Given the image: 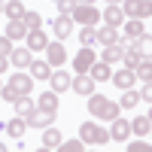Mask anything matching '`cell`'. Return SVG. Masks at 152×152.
Segmentation results:
<instances>
[{"label":"cell","instance_id":"cell-5","mask_svg":"<svg viewBox=\"0 0 152 152\" xmlns=\"http://www.w3.org/2000/svg\"><path fill=\"white\" fill-rule=\"evenodd\" d=\"M31 61H34V52H31L28 46H15V49L9 52V64L15 67V70H28Z\"/></svg>","mask_w":152,"mask_h":152},{"label":"cell","instance_id":"cell-23","mask_svg":"<svg viewBox=\"0 0 152 152\" xmlns=\"http://www.w3.org/2000/svg\"><path fill=\"white\" fill-rule=\"evenodd\" d=\"M97 43H100V46H113V43H119V31L113 28V24L97 28Z\"/></svg>","mask_w":152,"mask_h":152},{"label":"cell","instance_id":"cell-3","mask_svg":"<svg viewBox=\"0 0 152 152\" xmlns=\"http://www.w3.org/2000/svg\"><path fill=\"white\" fill-rule=\"evenodd\" d=\"M122 9L128 18H149L152 15V0H122Z\"/></svg>","mask_w":152,"mask_h":152},{"label":"cell","instance_id":"cell-46","mask_svg":"<svg viewBox=\"0 0 152 152\" xmlns=\"http://www.w3.org/2000/svg\"><path fill=\"white\" fill-rule=\"evenodd\" d=\"M146 116H149V119H152V107H149V113H146Z\"/></svg>","mask_w":152,"mask_h":152},{"label":"cell","instance_id":"cell-17","mask_svg":"<svg viewBox=\"0 0 152 152\" xmlns=\"http://www.w3.org/2000/svg\"><path fill=\"white\" fill-rule=\"evenodd\" d=\"M55 122V116H52V113H43V110H34L31 113V116H28V128H49V125H52Z\"/></svg>","mask_w":152,"mask_h":152},{"label":"cell","instance_id":"cell-40","mask_svg":"<svg viewBox=\"0 0 152 152\" xmlns=\"http://www.w3.org/2000/svg\"><path fill=\"white\" fill-rule=\"evenodd\" d=\"M140 100L152 104V82H143V88H140Z\"/></svg>","mask_w":152,"mask_h":152},{"label":"cell","instance_id":"cell-2","mask_svg":"<svg viewBox=\"0 0 152 152\" xmlns=\"http://www.w3.org/2000/svg\"><path fill=\"white\" fill-rule=\"evenodd\" d=\"M79 140L85 146H107L110 143V131H104L97 122H82L79 125Z\"/></svg>","mask_w":152,"mask_h":152},{"label":"cell","instance_id":"cell-34","mask_svg":"<svg viewBox=\"0 0 152 152\" xmlns=\"http://www.w3.org/2000/svg\"><path fill=\"white\" fill-rule=\"evenodd\" d=\"M79 43H82V46H94V43H97V31L91 28V24H82V31H79Z\"/></svg>","mask_w":152,"mask_h":152},{"label":"cell","instance_id":"cell-36","mask_svg":"<svg viewBox=\"0 0 152 152\" xmlns=\"http://www.w3.org/2000/svg\"><path fill=\"white\" fill-rule=\"evenodd\" d=\"M0 97H3L6 100V104H15V100L21 97L18 91H15V88H12V85H3V88H0Z\"/></svg>","mask_w":152,"mask_h":152},{"label":"cell","instance_id":"cell-11","mask_svg":"<svg viewBox=\"0 0 152 152\" xmlns=\"http://www.w3.org/2000/svg\"><path fill=\"white\" fill-rule=\"evenodd\" d=\"M110 79H113V85H116L119 91H125V88H134V82H137V73L125 67V70H116V73L110 76Z\"/></svg>","mask_w":152,"mask_h":152},{"label":"cell","instance_id":"cell-28","mask_svg":"<svg viewBox=\"0 0 152 152\" xmlns=\"http://www.w3.org/2000/svg\"><path fill=\"white\" fill-rule=\"evenodd\" d=\"M149 131H152V119H149V116H140V119H134V122H131V134L146 137Z\"/></svg>","mask_w":152,"mask_h":152},{"label":"cell","instance_id":"cell-21","mask_svg":"<svg viewBox=\"0 0 152 152\" xmlns=\"http://www.w3.org/2000/svg\"><path fill=\"white\" fill-rule=\"evenodd\" d=\"M128 49H137L143 58H152V37H149V34H140L137 40H131V46H128Z\"/></svg>","mask_w":152,"mask_h":152},{"label":"cell","instance_id":"cell-8","mask_svg":"<svg viewBox=\"0 0 152 152\" xmlns=\"http://www.w3.org/2000/svg\"><path fill=\"white\" fill-rule=\"evenodd\" d=\"M131 137V122L128 119H113V128H110V140H116V143H125Z\"/></svg>","mask_w":152,"mask_h":152},{"label":"cell","instance_id":"cell-26","mask_svg":"<svg viewBox=\"0 0 152 152\" xmlns=\"http://www.w3.org/2000/svg\"><path fill=\"white\" fill-rule=\"evenodd\" d=\"M122 55H125L122 40H119V43H113V46H104V61H107V64H116V61H122Z\"/></svg>","mask_w":152,"mask_h":152},{"label":"cell","instance_id":"cell-29","mask_svg":"<svg viewBox=\"0 0 152 152\" xmlns=\"http://www.w3.org/2000/svg\"><path fill=\"white\" fill-rule=\"evenodd\" d=\"M137 104H140V91H134V88H125V94L119 97V107H122V110H134Z\"/></svg>","mask_w":152,"mask_h":152},{"label":"cell","instance_id":"cell-32","mask_svg":"<svg viewBox=\"0 0 152 152\" xmlns=\"http://www.w3.org/2000/svg\"><path fill=\"white\" fill-rule=\"evenodd\" d=\"M3 15H6V18H21V15H24V3H21V0H6Z\"/></svg>","mask_w":152,"mask_h":152},{"label":"cell","instance_id":"cell-13","mask_svg":"<svg viewBox=\"0 0 152 152\" xmlns=\"http://www.w3.org/2000/svg\"><path fill=\"white\" fill-rule=\"evenodd\" d=\"M9 85L15 88L18 94H31V88H34V76H28V73H21V70H18V73H12V76H9Z\"/></svg>","mask_w":152,"mask_h":152},{"label":"cell","instance_id":"cell-1","mask_svg":"<svg viewBox=\"0 0 152 152\" xmlns=\"http://www.w3.org/2000/svg\"><path fill=\"white\" fill-rule=\"evenodd\" d=\"M88 113H91L94 119H107V122H113L116 116H122V107H119V100H110V97H104V94H88Z\"/></svg>","mask_w":152,"mask_h":152},{"label":"cell","instance_id":"cell-15","mask_svg":"<svg viewBox=\"0 0 152 152\" xmlns=\"http://www.w3.org/2000/svg\"><path fill=\"white\" fill-rule=\"evenodd\" d=\"M58 107H61V100H58V91H43L40 94V100H37V110H43V113H58Z\"/></svg>","mask_w":152,"mask_h":152},{"label":"cell","instance_id":"cell-24","mask_svg":"<svg viewBox=\"0 0 152 152\" xmlns=\"http://www.w3.org/2000/svg\"><path fill=\"white\" fill-rule=\"evenodd\" d=\"M31 76H34V79H49V76H52V64H49V61H31Z\"/></svg>","mask_w":152,"mask_h":152},{"label":"cell","instance_id":"cell-7","mask_svg":"<svg viewBox=\"0 0 152 152\" xmlns=\"http://www.w3.org/2000/svg\"><path fill=\"white\" fill-rule=\"evenodd\" d=\"M43 52H46V61H49L52 67H64V64H67V49L61 46V40H58V43H49Z\"/></svg>","mask_w":152,"mask_h":152},{"label":"cell","instance_id":"cell-31","mask_svg":"<svg viewBox=\"0 0 152 152\" xmlns=\"http://www.w3.org/2000/svg\"><path fill=\"white\" fill-rule=\"evenodd\" d=\"M134 73H137V79H143V82H152V58H143L140 64L134 67Z\"/></svg>","mask_w":152,"mask_h":152},{"label":"cell","instance_id":"cell-47","mask_svg":"<svg viewBox=\"0 0 152 152\" xmlns=\"http://www.w3.org/2000/svg\"><path fill=\"white\" fill-rule=\"evenodd\" d=\"M0 88H3V85H0Z\"/></svg>","mask_w":152,"mask_h":152},{"label":"cell","instance_id":"cell-19","mask_svg":"<svg viewBox=\"0 0 152 152\" xmlns=\"http://www.w3.org/2000/svg\"><path fill=\"white\" fill-rule=\"evenodd\" d=\"M24 131H28V119L15 116V119H9V122H6V134L12 137V140H21V137H24Z\"/></svg>","mask_w":152,"mask_h":152},{"label":"cell","instance_id":"cell-37","mask_svg":"<svg viewBox=\"0 0 152 152\" xmlns=\"http://www.w3.org/2000/svg\"><path fill=\"white\" fill-rule=\"evenodd\" d=\"M128 152H152V143H146V137H140L137 143H128Z\"/></svg>","mask_w":152,"mask_h":152},{"label":"cell","instance_id":"cell-33","mask_svg":"<svg viewBox=\"0 0 152 152\" xmlns=\"http://www.w3.org/2000/svg\"><path fill=\"white\" fill-rule=\"evenodd\" d=\"M140 61H143V55L137 52V49H125V55H122V64L128 67V70H134L137 64H140Z\"/></svg>","mask_w":152,"mask_h":152},{"label":"cell","instance_id":"cell-42","mask_svg":"<svg viewBox=\"0 0 152 152\" xmlns=\"http://www.w3.org/2000/svg\"><path fill=\"white\" fill-rule=\"evenodd\" d=\"M3 9H6V0H0V12H3Z\"/></svg>","mask_w":152,"mask_h":152},{"label":"cell","instance_id":"cell-39","mask_svg":"<svg viewBox=\"0 0 152 152\" xmlns=\"http://www.w3.org/2000/svg\"><path fill=\"white\" fill-rule=\"evenodd\" d=\"M12 49H15V46H12V40H9V37H0V55H3V58H9V52H12Z\"/></svg>","mask_w":152,"mask_h":152},{"label":"cell","instance_id":"cell-38","mask_svg":"<svg viewBox=\"0 0 152 152\" xmlns=\"http://www.w3.org/2000/svg\"><path fill=\"white\" fill-rule=\"evenodd\" d=\"M55 6H58V12H61V15H70V12H73V6H76V0H55Z\"/></svg>","mask_w":152,"mask_h":152},{"label":"cell","instance_id":"cell-25","mask_svg":"<svg viewBox=\"0 0 152 152\" xmlns=\"http://www.w3.org/2000/svg\"><path fill=\"white\" fill-rule=\"evenodd\" d=\"M88 76H91L94 82H107L110 76H113V70H110V64H107V61H100V64L94 61V64H91V70H88Z\"/></svg>","mask_w":152,"mask_h":152},{"label":"cell","instance_id":"cell-44","mask_svg":"<svg viewBox=\"0 0 152 152\" xmlns=\"http://www.w3.org/2000/svg\"><path fill=\"white\" fill-rule=\"evenodd\" d=\"M0 152H6V143H0Z\"/></svg>","mask_w":152,"mask_h":152},{"label":"cell","instance_id":"cell-45","mask_svg":"<svg viewBox=\"0 0 152 152\" xmlns=\"http://www.w3.org/2000/svg\"><path fill=\"white\" fill-rule=\"evenodd\" d=\"M107 3H122V0H107Z\"/></svg>","mask_w":152,"mask_h":152},{"label":"cell","instance_id":"cell-27","mask_svg":"<svg viewBox=\"0 0 152 152\" xmlns=\"http://www.w3.org/2000/svg\"><path fill=\"white\" fill-rule=\"evenodd\" d=\"M34 110H37V104H34V100H31L28 94H21V97L15 100V116H21V119H28V116H31Z\"/></svg>","mask_w":152,"mask_h":152},{"label":"cell","instance_id":"cell-12","mask_svg":"<svg viewBox=\"0 0 152 152\" xmlns=\"http://www.w3.org/2000/svg\"><path fill=\"white\" fill-rule=\"evenodd\" d=\"M100 21H107V24H113V28H119V24L125 21V9H122V3H110L104 12H100Z\"/></svg>","mask_w":152,"mask_h":152},{"label":"cell","instance_id":"cell-18","mask_svg":"<svg viewBox=\"0 0 152 152\" xmlns=\"http://www.w3.org/2000/svg\"><path fill=\"white\" fill-rule=\"evenodd\" d=\"M6 37H9L12 43H15V40H24V37H28L24 21H21V18H9V21H6Z\"/></svg>","mask_w":152,"mask_h":152},{"label":"cell","instance_id":"cell-10","mask_svg":"<svg viewBox=\"0 0 152 152\" xmlns=\"http://www.w3.org/2000/svg\"><path fill=\"white\" fill-rule=\"evenodd\" d=\"M70 82H73V76L67 70H52V76H49V85H52V91H58V94H64L70 88Z\"/></svg>","mask_w":152,"mask_h":152},{"label":"cell","instance_id":"cell-48","mask_svg":"<svg viewBox=\"0 0 152 152\" xmlns=\"http://www.w3.org/2000/svg\"><path fill=\"white\" fill-rule=\"evenodd\" d=\"M149 134H152V131H149Z\"/></svg>","mask_w":152,"mask_h":152},{"label":"cell","instance_id":"cell-14","mask_svg":"<svg viewBox=\"0 0 152 152\" xmlns=\"http://www.w3.org/2000/svg\"><path fill=\"white\" fill-rule=\"evenodd\" d=\"M24 46H28L31 52H40V49H46V46H49V37L43 34V28L28 31V37H24Z\"/></svg>","mask_w":152,"mask_h":152},{"label":"cell","instance_id":"cell-22","mask_svg":"<svg viewBox=\"0 0 152 152\" xmlns=\"http://www.w3.org/2000/svg\"><path fill=\"white\" fill-rule=\"evenodd\" d=\"M140 34H146L143 18H128V21H125V40H137Z\"/></svg>","mask_w":152,"mask_h":152},{"label":"cell","instance_id":"cell-6","mask_svg":"<svg viewBox=\"0 0 152 152\" xmlns=\"http://www.w3.org/2000/svg\"><path fill=\"white\" fill-rule=\"evenodd\" d=\"M94 61H97V58H94V49H91V46H82L79 52H76V58H73V70H76V73H88Z\"/></svg>","mask_w":152,"mask_h":152},{"label":"cell","instance_id":"cell-20","mask_svg":"<svg viewBox=\"0 0 152 152\" xmlns=\"http://www.w3.org/2000/svg\"><path fill=\"white\" fill-rule=\"evenodd\" d=\"M43 149H58L61 146V131L58 128H52V125H49V128H43Z\"/></svg>","mask_w":152,"mask_h":152},{"label":"cell","instance_id":"cell-9","mask_svg":"<svg viewBox=\"0 0 152 152\" xmlns=\"http://www.w3.org/2000/svg\"><path fill=\"white\" fill-rule=\"evenodd\" d=\"M94 85H97V82H94L88 73H76V76H73V82H70L73 91H76V94H85V97L94 91Z\"/></svg>","mask_w":152,"mask_h":152},{"label":"cell","instance_id":"cell-16","mask_svg":"<svg viewBox=\"0 0 152 152\" xmlns=\"http://www.w3.org/2000/svg\"><path fill=\"white\" fill-rule=\"evenodd\" d=\"M52 34L58 37V40H67V37L73 34V18H70V15H58V18L52 21Z\"/></svg>","mask_w":152,"mask_h":152},{"label":"cell","instance_id":"cell-41","mask_svg":"<svg viewBox=\"0 0 152 152\" xmlns=\"http://www.w3.org/2000/svg\"><path fill=\"white\" fill-rule=\"evenodd\" d=\"M6 67H9V58H3V55H0V73H3Z\"/></svg>","mask_w":152,"mask_h":152},{"label":"cell","instance_id":"cell-30","mask_svg":"<svg viewBox=\"0 0 152 152\" xmlns=\"http://www.w3.org/2000/svg\"><path fill=\"white\" fill-rule=\"evenodd\" d=\"M21 21H24V28H28V31H37V28H43V15H40V12H34V9H24Z\"/></svg>","mask_w":152,"mask_h":152},{"label":"cell","instance_id":"cell-35","mask_svg":"<svg viewBox=\"0 0 152 152\" xmlns=\"http://www.w3.org/2000/svg\"><path fill=\"white\" fill-rule=\"evenodd\" d=\"M58 149H61V152H82V149H85V143H82V140H67V143L61 140V146H58Z\"/></svg>","mask_w":152,"mask_h":152},{"label":"cell","instance_id":"cell-4","mask_svg":"<svg viewBox=\"0 0 152 152\" xmlns=\"http://www.w3.org/2000/svg\"><path fill=\"white\" fill-rule=\"evenodd\" d=\"M70 15H73V21H79V24H91V28H94V21H100V12L94 9V3H76Z\"/></svg>","mask_w":152,"mask_h":152},{"label":"cell","instance_id":"cell-43","mask_svg":"<svg viewBox=\"0 0 152 152\" xmlns=\"http://www.w3.org/2000/svg\"><path fill=\"white\" fill-rule=\"evenodd\" d=\"M76 3H94V0H76Z\"/></svg>","mask_w":152,"mask_h":152}]
</instances>
